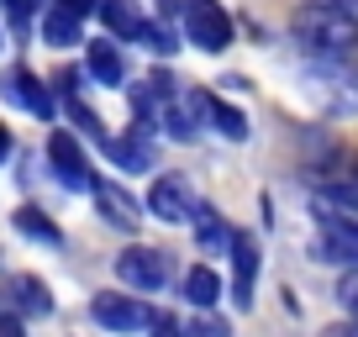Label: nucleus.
I'll list each match as a JSON object with an SVG mask.
<instances>
[{
	"instance_id": "nucleus-1",
	"label": "nucleus",
	"mask_w": 358,
	"mask_h": 337,
	"mask_svg": "<svg viewBox=\"0 0 358 337\" xmlns=\"http://www.w3.org/2000/svg\"><path fill=\"white\" fill-rule=\"evenodd\" d=\"M290 32L306 48V58H337V64H348L358 48V27L348 16H337L327 0H306L301 11L290 16Z\"/></svg>"
},
{
	"instance_id": "nucleus-2",
	"label": "nucleus",
	"mask_w": 358,
	"mask_h": 337,
	"mask_svg": "<svg viewBox=\"0 0 358 337\" xmlns=\"http://www.w3.org/2000/svg\"><path fill=\"white\" fill-rule=\"evenodd\" d=\"M306 90H311V101L322 106V111H332V116L358 111V79L348 74V64H337V58H311Z\"/></svg>"
},
{
	"instance_id": "nucleus-3",
	"label": "nucleus",
	"mask_w": 358,
	"mask_h": 337,
	"mask_svg": "<svg viewBox=\"0 0 358 337\" xmlns=\"http://www.w3.org/2000/svg\"><path fill=\"white\" fill-rule=\"evenodd\" d=\"M185 37H190L201 53H227L232 48V16L222 11V0H190L185 11Z\"/></svg>"
},
{
	"instance_id": "nucleus-4",
	"label": "nucleus",
	"mask_w": 358,
	"mask_h": 337,
	"mask_svg": "<svg viewBox=\"0 0 358 337\" xmlns=\"http://www.w3.org/2000/svg\"><path fill=\"white\" fill-rule=\"evenodd\" d=\"M116 274L132 290H164L174 280V259H169L164 248H127L122 259H116Z\"/></svg>"
},
{
	"instance_id": "nucleus-5",
	"label": "nucleus",
	"mask_w": 358,
	"mask_h": 337,
	"mask_svg": "<svg viewBox=\"0 0 358 337\" xmlns=\"http://www.w3.org/2000/svg\"><path fill=\"white\" fill-rule=\"evenodd\" d=\"M232 280H227V295H232L237 311H253V290H258V269H264V253H258V237L253 232H237L232 243Z\"/></svg>"
},
{
	"instance_id": "nucleus-6",
	"label": "nucleus",
	"mask_w": 358,
	"mask_h": 337,
	"mask_svg": "<svg viewBox=\"0 0 358 337\" xmlns=\"http://www.w3.org/2000/svg\"><path fill=\"white\" fill-rule=\"evenodd\" d=\"M90 311H95V322L106 332H143V327H153V311L137 295H95Z\"/></svg>"
},
{
	"instance_id": "nucleus-7",
	"label": "nucleus",
	"mask_w": 358,
	"mask_h": 337,
	"mask_svg": "<svg viewBox=\"0 0 358 337\" xmlns=\"http://www.w3.org/2000/svg\"><path fill=\"white\" fill-rule=\"evenodd\" d=\"M195 190L179 174H164V180H153V190H148V211L158 216V222H190L195 216Z\"/></svg>"
},
{
	"instance_id": "nucleus-8",
	"label": "nucleus",
	"mask_w": 358,
	"mask_h": 337,
	"mask_svg": "<svg viewBox=\"0 0 358 337\" xmlns=\"http://www.w3.org/2000/svg\"><path fill=\"white\" fill-rule=\"evenodd\" d=\"M190 227H195V243H201V253H206V259H216V253H232L237 227L227 222V216L216 211V206H195Z\"/></svg>"
},
{
	"instance_id": "nucleus-9",
	"label": "nucleus",
	"mask_w": 358,
	"mask_h": 337,
	"mask_svg": "<svg viewBox=\"0 0 358 337\" xmlns=\"http://www.w3.org/2000/svg\"><path fill=\"white\" fill-rule=\"evenodd\" d=\"M311 259L316 264H337V269H358V232H343V227H316Z\"/></svg>"
},
{
	"instance_id": "nucleus-10",
	"label": "nucleus",
	"mask_w": 358,
	"mask_h": 337,
	"mask_svg": "<svg viewBox=\"0 0 358 337\" xmlns=\"http://www.w3.org/2000/svg\"><path fill=\"white\" fill-rule=\"evenodd\" d=\"M179 295H185L195 311H216V301L227 295V280L211 269V264H195V269L179 274Z\"/></svg>"
},
{
	"instance_id": "nucleus-11",
	"label": "nucleus",
	"mask_w": 358,
	"mask_h": 337,
	"mask_svg": "<svg viewBox=\"0 0 358 337\" xmlns=\"http://www.w3.org/2000/svg\"><path fill=\"white\" fill-rule=\"evenodd\" d=\"M95 206H101V216L111 227H122V232H137V222H143V211H137V201L127 190H116V185H101L95 190Z\"/></svg>"
},
{
	"instance_id": "nucleus-12",
	"label": "nucleus",
	"mask_w": 358,
	"mask_h": 337,
	"mask_svg": "<svg viewBox=\"0 0 358 337\" xmlns=\"http://www.w3.org/2000/svg\"><path fill=\"white\" fill-rule=\"evenodd\" d=\"M206 116L216 122V132L227 137V143H248V111L243 106H232V101H222V95H206Z\"/></svg>"
},
{
	"instance_id": "nucleus-13",
	"label": "nucleus",
	"mask_w": 358,
	"mask_h": 337,
	"mask_svg": "<svg viewBox=\"0 0 358 337\" xmlns=\"http://www.w3.org/2000/svg\"><path fill=\"white\" fill-rule=\"evenodd\" d=\"M53 164L64 168V180L74 185V190H85V185H90V164H85V153H79L69 137H53Z\"/></svg>"
},
{
	"instance_id": "nucleus-14",
	"label": "nucleus",
	"mask_w": 358,
	"mask_h": 337,
	"mask_svg": "<svg viewBox=\"0 0 358 337\" xmlns=\"http://www.w3.org/2000/svg\"><path fill=\"white\" fill-rule=\"evenodd\" d=\"M106 22L116 27V32H143V22H137L132 0H106Z\"/></svg>"
},
{
	"instance_id": "nucleus-15",
	"label": "nucleus",
	"mask_w": 358,
	"mask_h": 337,
	"mask_svg": "<svg viewBox=\"0 0 358 337\" xmlns=\"http://www.w3.org/2000/svg\"><path fill=\"white\" fill-rule=\"evenodd\" d=\"M337 306H343V316L358 327V269L343 274V285H337Z\"/></svg>"
},
{
	"instance_id": "nucleus-16",
	"label": "nucleus",
	"mask_w": 358,
	"mask_h": 337,
	"mask_svg": "<svg viewBox=\"0 0 358 337\" xmlns=\"http://www.w3.org/2000/svg\"><path fill=\"white\" fill-rule=\"evenodd\" d=\"M90 64H95V74H101V79H111V85H116V79H122V53H116V48H95V53H90Z\"/></svg>"
},
{
	"instance_id": "nucleus-17",
	"label": "nucleus",
	"mask_w": 358,
	"mask_h": 337,
	"mask_svg": "<svg viewBox=\"0 0 358 337\" xmlns=\"http://www.w3.org/2000/svg\"><path fill=\"white\" fill-rule=\"evenodd\" d=\"M185 337H232V327L206 311V316H195V322H185Z\"/></svg>"
},
{
	"instance_id": "nucleus-18",
	"label": "nucleus",
	"mask_w": 358,
	"mask_h": 337,
	"mask_svg": "<svg viewBox=\"0 0 358 337\" xmlns=\"http://www.w3.org/2000/svg\"><path fill=\"white\" fill-rule=\"evenodd\" d=\"M16 222H22V232H32V237H43V243H64V237H58V227L53 222H48V216H37V211H22V216H16Z\"/></svg>"
},
{
	"instance_id": "nucleus-19",
	"label": "nucleus",
	"mask_w": 358,
	"mask_h": 337,
	"mask_svg": "<svg viewBox=\"0 0 358 337\" xmlns=\"http://www.w3.org/2000/svg\"><path fill=\"white\" fill-rule=\"evenodd\" d=\"M111 153H116V164H127V168H148L153 164V153H148L143 143H116Z\"/></svg>"
},
{
	"instance_id": "nucleus-20",
	"label": "nucleus",
	"mask_w": 358,
	"mask_h": 337,
	"mask_svg": "<svg viewBox=\"0 0 358 337\" xmlns=\"http://www.w3.org/2000/svg\"><path fill=\"white\" fill-rule=\"evenodd\" d=\"M148 332H153V337H185V322H179V316H153V327H148Z\"/></svg>"
},
{
	"instance_id": "nucleus-21",
	"label": "nucleus",
	"mask_w": 358,
	"mask_h": 337,
	"mask_svg": "<svg viewBox=\"0 0 358 337\" xmlns=\"http://www.w3.org/2000/svg\"><path fill=\"white\" fill-rule=\"evenodd\" d=\"M148 48H153V53H174V32H169V27H148Z\"/></svg>"
},
{
	"instance_id": "nucleus-22",
	"label": "nucleus",
	"mask_w": 358,
	"mask_h": 337,
	"mask_svg": "<svg viewBox=\"0 0 358 337\" xmlns=\"http://www.w3.org/2000/svg\"><path fill=\"white\" fill-rule=\"evenodd\" d=\"M22 295H27V306H32V311H48V306H53V301H48V290H43L37 280H22Z\"/></svg>"
},
{
	"instance_id": "nucleus-23",
	"label": "nucleus",
	"mask_w": 358,
	"mask_h": 337,
	"mask_svg": "<svg viewBox=\"0 0 358 337\" xmlns=\"http://www.w3.org/2000/svg\"><path fill=\"white\" fill-rule=\"evenodd\" d=\"M327 6H332V11H337V16H348V22H353V27H358V0H327Z\"/></svg>"
},
{
	"instance_id": "nucleus-24",
	"label": "nucleus",
	"mask_w": 358,
	"mask_h": 337,
	"mask_svg": "<svg viewBox=\"0 0 358 337\" xmlns=\"http://www.w3.org/2000/svg\"><path fill=\"white\" fill-rule=\"evenodd\" d=\"M322 337H358V327H353V322H343V327H327Z\"/></svg>"
}]
</instances>
